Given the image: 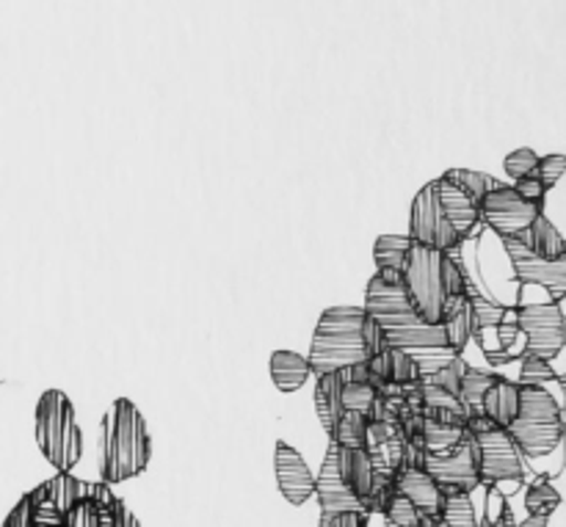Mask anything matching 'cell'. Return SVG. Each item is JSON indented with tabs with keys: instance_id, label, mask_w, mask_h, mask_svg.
<instances>
[{
	"instance_id": "1",
	"label": "cell",
	"mask_w": 566,
	"mask_h": 527,
	"mask_svg": "<svg viewBox=\"0 0 566 527\" xmlns=\"http://www.w3.org/2000/svg\"><path fill=\"white\" fill-rule=\"evenodd\" d=\"M365 313L379 324L385 342L390 348H403V351H448L446 329L429 326L415 307L409 304L407 293L401 287V276H370L365 287Z\"/></svg>"
},
{
	"instance_id": "2",
	"label": "cell",
	"mask_w": 566,
	"mask_h": 527,
	"mask_svg": "<svg viewBox=\"0 0 566 527\" xmlns=\"http://www.w3.org/2000/svg\"><path fill=\"white\" fill-rule=\"evenodd\" d=\"M153 459L147 420L130 398H116L99 423V478L114 486L138 478Z\"/></svg>"
},
{
	"instance_id": "3",
	"label": "cell",
	"mask_w": 566,
	"mask_h": 527,
	"mask_svg": "<svg viewBox=\"0 0 566 527\" xmlns=\"http://www.w3.org/2000/svg\"><path fill=\"white\" fill-rule=\"evenodd\" d=\"M365 309L363 307H329L315 326L313 346H310V373L318 379L324 373L348 368V365L368 362L363 340Z\"/></svg>"
},
{
	"instance_id": "4",
	"label": "cell",
	"mask_w": 566,
	"mask_h": 527,
	"mask_svg": "<svg viewBox=\"0 0 566 527\" xmlns=\"http://www.w3.org/2000/svg\"><path fill=\"white\" fill-rule=\"evenodd\" d=\"M33 436L55 473H72L83 456V434L75 420V407L64 390L42 392L33 412Z\"/></svg>"
},
{
	"instance_id": "5",
	"label": "cell",
	"mask_w": 566,
	"mask_h": 527,
	"mask_svg": "<svg viewBox=\"0 0 566 527\" xmlns=\"http://www.w3.org/2000/svg\"><path fill=\"white\" fill-rule=\"evenodd\" d=\"M506 434L512 436L523 456H551L564 440L562 407L545 387H520L517 418L512 420Z\"/></svg>"
},
{
	"instance_id": "6",
	"label": "cell",
	"mask_w": 566,
	"mask_h": 527,
	"mask_svg": "<svg viewBox=\"0 0 566 527\" xmlns=\"http://www.w3.org/2000/svg\"><path fill=\"white\" fill-rule=\"evenodd\" d=\"M448 257L446 252L412 243L401 268V287L415 313L429 326H440L448 304Z\"/></svg>"
},
{
	"instance_id": "7",
	"label": "cell",
	"mask_w": 566,
	"mask_h": 527,
	"mask_svg": "<svg viewBox=\"0 0 566 527\" xmlns=\"http://www.w3.org/2000/svg\"><path fill=\"white\" fill-rule=\"evenodd\" d=\"M423 470L434 478L442 495H473L481 486L479 481V447L470 434L448 453H426Z\"/></svg>"
},
{
	"instance_id": "8",
	"label": "cell",
	"mask_w": 566,
	"mask_h": 527,
	"mask_svg": "<svg viewBox=\"0 0 566 527\" xmlns=\"http://www.w3.org/2000/svg\"><path fill=\"white\" fill-rule=\"evenodd\" d=\"M409 241L420 243V246L437 249V252L453 254L462 241L448 224L446 213H442L440 197H437V180L426 182L412 199V210H409Z\"/></svg>"
},
{
	"instance_id": "9",
	"label": "cell",
	"mask_w": 566,
	"mask_h": 527,
	"mask_svg": "<svg viewBox=\"0 0 566 527\" xmlns=\"http://www.w3.org/2000/svg\"><path fill=\"white\" fill-rule=\"evenodd\" d=\"M517 329L525 331L523 357L556 359L566 346V320L562 304H528L517 309Z\"/></svg>"
},
{
	"instance_id": "10",
	"label": "cell",
	"mask_w": 566,
	"mask_h": 527,
	"mask_svg": "<svg viewBox=\"0 0 566 527\" xmlns=\"http://www.w3.org/2000/svg\"><path fill=\"white\" fill-rule=\"evenodd\" d=\"M475 436V447H479V481L484 486L495 484H523L525 481V464L523 453L514 445L512 436L503 429H486Z\"/></svg>"
},
{
	"instance_id": "11",
	"label": "cell",
	"mask_w": 566,
	"mask_h": 527,
	"mask_svg": "<svg viewBox=\"0 0 566 527\" xmlns=\"http://www.w3.org/2000/svg\"><path fill=\"white\" fill-rule=\"evenodd\" d=\"M545 210L520 197L512 186H497L479 202V221L501 238H523Z\"/></svg>"
},
{
	"instance_id": "12",
	"label": "cell",
	"mask_w": 566,
	"mask_h": 527,
	"mask_svg": "<svg viewBox=\"0 0 566 527\" xmlns=\"http://www.w3.org/2000/svg\"><path fill=\"white\" fill-rule=\"evenodd\" d=\"M503 246H506L509 260L514 265V280L520 285H536L545 287L553 296V302L562 304L566 298V260H542L531 252L525 243H520L517 238H501Z\"/></svg>"
},
{
	"instance_id": "13",
	"label": "cell",
	"mask_w": 566,
	"mask_h": 527,
	"mask_svg": "<svg viewBox=\"0 0 566 527\" xmlns=\"http://www.w3.org/2000/svg\"><path fill=\"white\" fill-rule=\"evenodd\" d=\"M274 475L276 489L291 506H304L315 495V475L307 467L302 453L287 442H276L274 447Z\"/></svg>"
},
{
	"instance_id": "14",
	"label": "cell",
	"mask_w": 566,
	"mask_h": 527,
	"mask_svg": "<svg viewBox=\"0 0 566 527\" xmlns=\"http://www.w3.org/2000/svg\"><path fill=\"white\" fill-rule=\"evenodd\" d=\"M321 503V514H343V512H363L357 497L352 495L346 484L340 478V470H337V445L329 442L326 447L324 464H321L318 475H315V495Z\"/></svg>"
},
{
	"instance_id": "15",
	"label": "cell",
	"mask_w": 566,
	"mask_h": 527,
	"mask_svg": "<svg viewBox=\"0 0 566 527\" xmlns=\"http://www.w3.org/2000/svg\"><path fill=\"white\" fill-rule=\"evenodd\" d=\"M392 492L407 497V500L412 503L426 519L440 523V512H442V500H446V495H442V489L434 484V478H431L426 470H412V467L401 470V473L392 478Z\"/></svg>"
},
{
	"instance_id": "16",
	"label": "cell",
	"mask_w": 566,
	"mask_h": 527,
	"mask_svg": "<svg viewBox=\"0 0 566 527\" xmlns=\"http://www.w3.org/2000/svg\"><path fill=\"white\" fill-rule=\"evenodd\" d=\"M437 197H440L442 213H446L448 224L453 226V232L459 235V241H468L470 235L475 232V226L481 224L479 221V204L457 188L453 182H448L446 177H437Z\"/></svg>"
},
{
	"instance_id": "17",
	"label": "cell",
	"mask_w": 566,
	"mask_h": 527,
	"mask_svg": "<svg viewBox=\"0 0 566 527\" xmlns=\"http://www.w3.org/2000/svg\"><path fill=\"white\" fill-rule=\"evenodd\" d=\"M337 470H340L343 484L352 489V495L357 497L359 506H363L365 497L374 489V462H370L368 453L363 447H337Z\"/></svg>"
},
{
	"instance_id": "18",
	"label": "cell",
	"mask_w": 566,
	"mask_h": 527,
	"mask_svg": "<svg viewBox=\"0 0 566 527\" xmlns=\"http://www.w3.org/2000/svg\"><path fill=\"white\" fill-rule=\"evenodd\" d=\"M470 293V287H468ZM462 293V296L448 298L446 315H442V329H446L448 351L462 357L464 348H468L470 337H473V309H470V296Z\"/></svg>"
},
{
	"instance_id": "19",
	"label": "cell",
	"mask_w": 566,
	"mask_h": 527,
	"mask_svg": "<svg viewBox=\"0 0 566 527\" xmlns=\"http://www.w3.org/2000/svg\"><path fill=\"white\" fill-rule=\"evenodd\" d=\"M517 409H520V387L506 379H497L495 384L486 390V396L481 398L479 412L484 414L495 429L506 431L509 425H512V420L517 418Z\"/></svg>"
},
{
	"instance_id": "20",
	"label": "cell",
	"mask_w": 566,
	"mask_h": 527,
	"mask_svg": "<svg viewBox=\"0 0 566 527\" xmlns=\"http://www.w3.org/2000/svg\"><path fill=\"white\" fill-rule=\"evenodd\" d=\"M310 362L307 357L296 351H274L271 354V381L280 392L291 396V392L302 390L310 379Z\"/></svg>"
},
{
	"instance_id": "21",
	"label": "cell",
	"mask_w": 566,
	"mask_h": 527,
	"mask_svg": "<svg viewBox=\"0 0 566 527\" xmlns=\"http://www.w3.org/2000/svg\"><path fill=\"white\" fill-rule=\"evenodd\" d=\"M517 241L525 243V246L542 260H551V263H556V260H566L564 235L551 224V221H547L545 213L536 215L534 224L528 226V232H525L523 238H517Z\"/></svg>"
},
{
	"instance_id": "22",
	"label": "cell",
	"mask_w": 566,
	"mask_h": 527,
	"mask_svg": "<svg viewBox=\"0 0 566 527\" xmlns=\"http://www.w3.org/2000/svg\"><path fill=\"white\" fill-rule=\"evenodd\" d=\"M343 370H335V373H324L315 381V412H318L321 425H324L326 434L332 436L335 431V423L340 420L343 407H340V390H343Z\"/></svg>"
},
{
	"instance_id": "23",
	"label": "cell",
	"mask_w": 566,
	"mask_h": 527,
	"mask_svg": "<svg viewBox=\"0 0 566 527\" xmlns=\"http://www.w3.org/2000/svg\"><path fill=\"white\" fill-rule=\"evenodd\" d=\"M39 486H42V495L48 497L61 514L70 512L77 500H86L88 497V481L75 478L72 473H55L53 478L44 481V484Z\"/></svg>"
},
{
	"instance_id": "24",
	"label": "cell",
	"mask_w": 566,
	"mask_h": 527,
	"mask_svg": "<svg viewBox=\"0 0 566 527\" xmlns=\"http://www.w3.org/2000/svg\"><path fill=\"white\" fill-rule=\"evenodd\" d=\"M409 235H379L374 243V260H376V274L379 276H392L398 280L403 268V260H407Z\"/></svg>"
},
{
	"instance_id": "25",
	"label": "cell",
	"mask_w": 566,
	"mask_h": 527,
	"mask_svg": "<svg viewBox=\"0 0 566 527\" xmlns=\"http://www.w3.org/2000/svg\"><path fill=\"white\" fill-rule=\"evenodd\" d=\"M468 436V429L451 423H440V420L423 418V429H420V440H423L426 453H448Z\"/></svg>"
},
{
	"instance_id": "26",
	"label": "cell",
	"mask_w": 566,
	"mask_h": 527,
	"mask_svg": "<svg viewBox=\"0 0 566 527\" xmlns=\"http://www.w3.org/2000/svg\"><path fill=\"white\" fill-rule=\"evenodd\" d=\"M387 357V384L392 387H412L420 381V368L418 359L412 357V351H403V348H385Z\"/></svg>"
},
{
	"instance_id": "27",
	"label": "cell",
	"mask_w": 566,
	"mask_h": 527,
	"mask_svg": "<svg viewBox=\"0 0 566 527\" xmlns=\"http://www.w3.org/2000/svg\"><path fill=\"white\" fill-rule=\"evenodd\" d=\"M562 506V495L553 486V481L547 475H539L534 484L525 492V508H528V517H553L556 508Z\"/></svg>"
},
{
	"instance_id": "28",
	"label": "cell",
	"mask_w": 566,
	"mask_h": 527,
	"mask_svg": "<svg viewBox=\"0 0 566 527\" xmlns=\"http://www.w3.org/2000/svg\"><path fill=\"white\" fill-rule=\"evenodd\" d=\"M501 379V376L495 373H486V370H479V368H464L462 373V384H459V401L468 407L470 414H481L479 407H481V398L486 396V390H490L495 381Z\"/></svg>"
},
{
	"instance_id": "29",
	"label": "cell",
	"mask_w": 566,
	"mask_h": 527,
	"mask_svg": "<svg viewBox=\"0 0 566 527\" xmlns=\"http://www.w3.org/2000/svg\"><path fill=\"white\" fill-rule=\"evenodd\" d=\"M442 177H446L448 182H453L457 188H462L475 204H479L486 193L495 191L497 186H503V182L495 180V177L484 175V171H473V169H448Z\"/></svg>"
},
{
	"instance_id": "30",
	"label": "cell",
	"mask_w": 566,
	"mask_h": 527,
	"mask_svg": "<svg viewBox=\"0 0 566 527\" xmlns=\"http://www.w3.org/2000/svg\"><path fill=\"white\" fill-rule=\"evenodd\" d=\"M479 514H475L473 497L470 495H446L440 512V527H475Z\"/></svg>"
},
{
	"instance_id": "31",
	"label": "cell",
	"mask_w": 566,
	"mask_h": 527,
	"mask_svg": "<svg viewBox=\"0 0 566 527\" xmlns=\"http://www.w3.org/2000/svg\"><path fill=\"white\" fill-rule=\"evenodd\" d=\"M365 434H368V420L357 412H343L329 442H335L337 447H363L365 451Z\"/></svg>"
},
{
	"instance_id": "32",
	"label": "cell",
	"mask_w": 566,
	"mask_h": 527,
	"mask_svg": "<svg viewBox=\"0 0 566 527\" xmlns=\"http://www.w3.org/2000/svg\"><path fill=\"white\" fill-rule=\"evenodd\" d=\"M381 517H385V523L398 525V527H440V523H434V519H426L423 514H420L418 508L407 500V497L396 495V492H392L390 503L385 506Z\"/></svg>"
},
{
	"instance_id": "33",
	"label": "cell",
	"mask_w": 566,
	"mask_h": 527,
	"mask_svg": "<svg viewBox=\"0 0 566 527\" xmlns=\"http://www.w3.org/2000/svg\"><path fill=\"white\" fill-rule=\"evenodd\" d=\"M468 296H470V309H473V337H479L481 340V331L503 324V318H506V307H497V304L486 302V298L479 296L473 287H470Z\"/></svg>"
},
{
	"instance_id": "34",
	"label": "cell",
	"mask_w": 566,
	"mask_h": 527,
	"mask_svg": "<svg viewBox=\"0 0 566 527\" xmlns=\"http://www.w3.org/2000/svg\"><path fill=\"white\" fill-rule=\"evenodd\" d=\"M464 368H468V362H464L462 357H451L446 365H440L437 370L420 376V381H423V384H431V387H440V390L451 392V396L459 398V384H462Z\"/></svg>"
},
{
	"instance_id": "35",
	"label": "cell",
	"mask_w": 566,
	"mask_h": 527,
	"mask_svg": "<svg viewBox=\"0 0 566 527\" xmlns=\"http://www.w3.org/2000/svg\"><path fill=\"white\" fill-rule=\"evenodd\" d=\"M551 381H558L564 384L562 376L551 368L547 359L539 357H523V373H520V387H545Z\"/></svg>"
},
{
	"instance_id": "36",
	"label": "cell",
	"mask_w": 566,
	"mask_h": 527,
	"mask_svg": "<svg viewBox=\"0 0 566 527\" xmlns=\"http://www.w3.org/2000/svg\"><path fill=\"white\" fill-rule=\"evenodd\" d=\"M376 396H379V392H376L368 381H363V384H343V390H340L343 412H357L365 418L370 409V403L376 401Z\"/></svg>"
},
{
	"instance_id": "37",
	"label": "cell",
	"mask_w": 566,
	"mask_h": 527,
	"mask_svg": "<svg viewBox=\"0 0 566 527\" xmlns=\"http://www.w3.org/2000/svg\"><path fill=\"white\" fill-rule=\"evenodd\" d=\"M536 166H539V155L531 147L514 149V152L506 155V160H503V169H506V175L512 177L514 182L523 180V177H534Z\"/></svg>"
},
{
	"instance_id": "38",
	"label": "cell",
	"mask_w": 566,
	"mask_h": 527,
	"mask_svg": "<svg viewBox=\"0 0 566 527\" xmlns=\"http://www.w3.org/2000/svg\"><path fill=\"white\" fill-rule=\"evenodd\" d=\"M564 169H566V158L562 152L547 155V158H539V166H536L534 177L547 188V191H551V188L564 177Z\"/></svg>"
},
{
	"instance_id": "39",
	"label": "cell",
	"mask_w": 566,
	"mask_h": 527,
	"mask_svg": "<svg viewBox=\"0 0 566 527\" xmlns=\"http://www.w3.org/2000/svg\"><path fill=\"white\" fill-rule=\"evenodd\" d=\"M363 340H365V354L370 357H376V354H381L387 348L385 342V335H381L379 324H376L374 318H370L368 313H365V324H363Z\"/></svg>"
},
{
	"instance_id": "40",
	"label": "cell",
	"mask_w": 566,
	"mask_h": 527,
	"mask_svg": "<svg viewBox=\"0 0 566 527\" xmlns=\"http://www.w3.org/2000/svg\"><path fill=\"white\" fill-rule=\"evenodd\" d=\"M318 527H368V514L365 512L321 514Z\"/></svg>"
},
{
	"instance_id": "41",
	"label": "cell",
	"mask_w": 566,
	"mask_h": 527,
	"mask_svg": "<svg viewBox=\"0 0 566 527\" xmlns=\"http://www.w3.org/2000/svg\"><path fill=\"white\" fill-rule=\"evenodd\" d=\"M514 191L520 193V197L523 199H528V202H534V204H539L542 210H545V197H547V188L542 186L539 180H536V177H523V180H517L514 182Z\"/></svg>"
},
{
	"instance_id": "42",
	"label": "cell",
	"mask_w": 566,
	"mask_h": 527,
	"mask_svg": "<svg viewBox=\"0 0 566 527\" xmlns=\"http://www.w3.org/2000/svg\"><path fill=\"white\" fill-rule=\"evenodd\" d=\"M3 527H33V523H31V500H28V495H22L20 500H17V506L11 508L9 517L3 519Z\"/></svg>"
},
{
	"instance_id": "43",
	"label": "cell",
	"mask_w": 566,
	"mask_h": 527,
	"mask_svg": "<svg viewBox=\"0 0 566 527\" xmlns=\"http://www.w3.org/2000/svg\"><path fill=\"white\" fill-rule=\"evenodd\" d=\"M114 527H142L136 514L125 506L122 500H116V512H114Z\"/></svg>"
},
{
	"instance_id": "44",
	"label": "cell",
	"mask_w": 566,
	"mask_h": 527,
	"mask_svg": "<svg viewBox=\"0 0 566 527\" xmlns=\"http://www.w3.org/2000/svg\"><path fill=\"white\" fill-rule=\"evenodd\" d=\"M492 527H517V519H514L512 508H509V506H503V514H501V519H495V523H492Z\"/></svg>"
},
{
	"instance_id": "45",
	"label": "cell",
	"mask_w": 566,
	"mask_h": 527,
	"mask_svg": "<svg viewBox=\"0 0 566 527\" xmlns=\"http://www.w3.org/2000/svg\"><path fill=\"white\" fill-rule=\"evenodd\" d=\"M551 517H528L525 523H517V527H547Z\"/></svg>"
},
{
	"instance_id": "46",
	"label": "cell",
	"mask_w": 566,
	"mask_h": 527,
	"mask_svg": "<svg viewBox=\"0 0 566 527\" xmlns=\"http://www.w3.org/2000/svg\"><path fill=\"white\" fill-rule=\"evenodd\" d=\"M475 527H492V519L490 517H479V525Z\"/></svg>"
},
{
	"instance_id": "47",
	"label": "cell",
	"mask_w": 566,
	"mask_h": 527,
	"mask_svg": "<svg viewBox=\"0 0 566 527\" xmlns=\"http://www.w3.org/2000/svg\"><path fill=\"white\" fill-rule=\"evenodd\" d=\"M385 527H398V525H390V523H385Z\"/></svg>"
}]
</instances>
